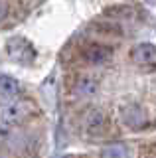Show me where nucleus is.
I'll return each instance as SVG.
<instances>
[{
  "mask_svg": "<svg viewBox=\"0 0 156 158\" xmlns=\"http://www.w3.org/2000/svg\"><path fill=\"white\" fill-rule=\"evenodd\" d=\"M28 113H30V107L26 101H8L0 107V123L6 127L20 125L28 117Z\"/></svg>",
  "mask_w": 156,
  "mask_h": 158,
  "instance_id": "obj_1",
  "label": "nucleus"
},
{
  "mask_svg": "<svg viewBox=\"0 0 156 158\" xmlns=\"http://www.w3.org/2000/svg\"><path fill=\"white\" fill-rule=\"evenodd\" d=\"M107 125H109V117H107V113L99 107L89 109L85 118H83V128H85L87 135H91V136L103 135L107 131Z\"/></svg>",
  "mask_w": 156,
  "mask_h": 158,
  "instance_id": "obj_2",
  "label": "nucleus"
},
{
  "mask_svg": "<svg viewBox=\"0 0 156 158\" xmlns=\"http://www.w3.org/2000/svg\"><path fill=\"white\" fill-rule=\"evenodd\" d=\"M113 49H111L107 44H99V42H93V44H87V46L81 48V59H85L87 63H93V65H101L105 63L107 59L111 57Z\"/></svg>",
  "mask_w": 156,
  "mask_h": 158,
  "instance_id": "obj_3",
  "label": "nucleus"
},
{
  "mask_svg": "<svg viewBox=\"0 0 156 158\" xmlns=\"http://www.w3.org/2000/svg\"><path fill=\"white\" fill-rule=\"evenodd\" d=\"M121 118H123V123L126 127L134 128V131H138V128L146 127V123H148V115H146L144 109L136 107V105H130L121 111Z\"/></svg>",
  "mask_w": 156,
  "mask_h": 158,
  "instance_id": "obj_4",
  "label": "nucleus"
},
{
  "mask_svg": "<svg viewBox=\"0 0 156 158\" xmlns=\"http://www.w3.org/2000/svg\"><path fill=\"white\" fill-rule=\"evenodd\" d=\"M130 59L136 61L138 65H152V63H156V46L148 42L136 44L130 49Z\"/></svg>",
  "mask_w": 156,
  "mask_h": 158,
  "instance_id": "obj_5",
  "label": "nucleus"
},
{
  "mask_svg": "<svg viewBox=\"0 0 156 158\" xmlns=\"http://www.w3.org/2000/svg\"><path fill=\"white\" fill-rule=\"evenodd\" d=\"M99 87H101V79L99 75H93V73H83L75 79L77 95H93V93L99 91Z\"/></svg>",
  "mask_w": 156,
  "mask_h": 158,
  "instance_id": "obj_6",
  "label": "nucleus"
},
{
  "mask_svg": "<svg viewBox=\"0 0 156 158\" xmlns=\"http://www.w3.org/2000/svg\"><path fill=\"white\" fill-rule=\"evenodd\" d=\"M103 158H129V148L125 144H111L103 150Z\"/></svg>",
  "mask_w": 156,
  "mask_h": 158,
  "instance_id": "obj_7",
  "label": "nucleus"
},
{
  "mask_svg": "<svg viewBox=\"0 0 156 158\" xmlns=\"http://www.w3.org/2000/svg\"><path fill=\"white\" fill-rule=\"evenodd\" d=\"M16 87H18V83L14 81V79H10V77H0V91L2 93H8V95H10V93H14L16 91Z\"/></svg>",
  "mask_w": 156,
  "mask_h": 158,
  "instance_id": "obj_8",
  "label": "nucleus"
},
{
  "mask_svg": "<svg viewBox=\"0 0 156 158\" xmlns=\"http://www.w3.org/2000/svg\"><path fill=\"white\" fill-rule=\"evenodd\" d=\"M8 14H10V6H8L6 0H0V22H4V20L8 18Z\"/></svg>",
  "mask_w": 156,
  "mask_h": 158,
  "instance_id": "obj_9",
  "label": "nucleus"
},
{
  "mask_svg": "<svg viewBox=\"0 0 156 158\" xmlns=\"http://www.w3.org/2000/svg\"><path fill=\"white\" fill-rule=\"evenodd\" d=\"M0 158H2V156H0Z\"/></svg>",
  "mask_w": 156,
  "mask_h": 158,
  "instance_id": "obj_10",
  "label": "nucleus"
}]
</instances>
